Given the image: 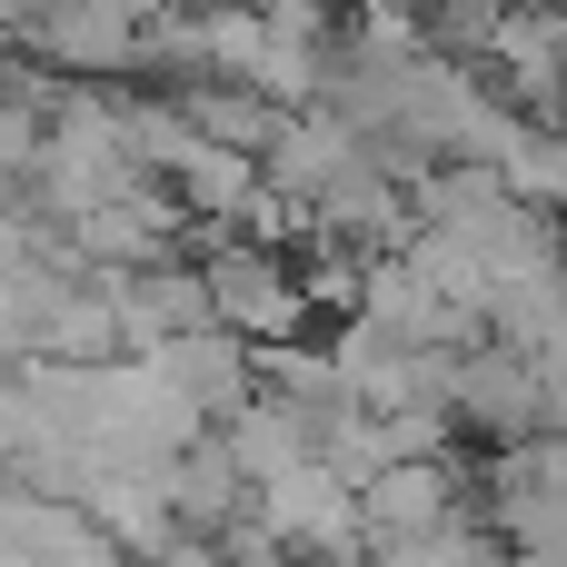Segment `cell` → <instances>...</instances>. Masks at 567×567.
<instances>
[{"mask_svg": "<svg viewBox=\"0 0 567 567\" xmlns=\"http://www.w3.org/2000/svg\"><path fill=\"white\" fill-rule=\"evenodd\" d=\"M209 309H219L229 329H289V319H299V289H289L269 259H219V269H209Z\"/></svg>", "mask_w": 567, "mask_h": 567, "instance_id": "1", "label": "cell"}]
</instances>
